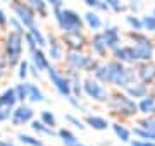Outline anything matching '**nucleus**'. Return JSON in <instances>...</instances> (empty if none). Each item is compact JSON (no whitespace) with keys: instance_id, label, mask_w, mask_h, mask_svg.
<instances>
[{"instance_id":"nucleus-54","label":"nucleus","mask_w":155,"mask_h":146,"mask_svg":"<svg viewBox=\"0 0 155 146\" xmlns=\"http://www.w3.org/2000/svg\"><path fill=\"white\" fill-rule=\"evenodd\" d=\"M0 107H4V105H2V101H0Z\"/></svg>"},{"instance_id":"nucleus-24","label":"nucleus","mask_w":155,"mask_h":146,"mask_svg":"<svg viewBox=\"0 0 155 146\" xmlns=\"http://www.w3.org/2000/svg\"><path fill=\"white\" fill-rule=\"evenodd\" d=\"M110 127H112L114 136H116L121 143H131V134H133V131H129L124 124L114 122V124H110Z\"/></svg>"},{"instance_id":"nucleus-42","label":"nucleus","mask_w":155,"mask_h":146,"mask_svg":"<svg viewBox=\"0 0 155 146\" xmlns=\"http://www.w3.org/2000/svg\"><path fill=\"white\" fill-rule=\"evenodd\" d=\"M40 119H41L47 125H50V127H55L57 125V119H55V115H54V112H50V110H41V112H40Z\"/></svg>"},{"instance_id":"nucleus-51","label":"nucleus","mask_w":155,"mask_h":146,"mask_svg":"<svg viewBox=\"0 0 155 146\" xmlns=\"http://www.w3.org/2000/svg\"><path fill=\"white\" fill-rule=\"evenodd\" d=\"M0 146H16V144L11 143V141H7V139H0Z\"/></svg>"},{"instance_id":"nucleus-11","label":"nucleus","mask_w":155,"mask_h":146,"mask_svg":"<svg viewBox=\"0 0 155 146\" xmlns=\"http://www.w3.org/2000/svg\"><path fill=\"white\" fill-rule=\"evenodd\" d=\"M62 41L67 50H84L88 46L90 40L83 31H71V33H62Z\"/></svg>"},{"instance_id":"nucleus-28","label":"nucleus","mask_w":155,"mask_h":146,"mask_svg":"<svg viewBox=\"0 0 155 146\" xmlns=\"http://www.w3.org/2000/svg\"><path fill=\"white\" fill-rule=\"evenodd\" d=\"M17 141L24 146H45V143L40 138L36 136H31V134H24V132H17Z\"/></svg>"},{"instance_id":"nucleus-16","label":"nucleus","mask_w":155,"mask_h":146,"mask_svg":"<svg viewBox=\"0 0 155 146\" xmlns=\"http://www.w3.org/2000/svg\"><path fill=\"white\" fill-rule=\"evenodd\" d=\"M102 34H104V38H105V41H107V45H109V48H110V52L121 45V31H119L117 26L109 24V23H104Z\"/></svg>"},{"instance_id":"nucleus-49","label":"nucleus","mask_w":155,"mask_h":146,"mask_svg":"<svg viewBox=\"0 0 155 146\" xmlns=\"http://www.w3.org/2000/svg\"><path fill=\"white\" fill-rule=\"evenodd\" d=\"M29 76H33L35 79H40V71H38L36 67H35L31 62H29Z\"/></svg>"},{"instance_id":"nucleus-38","label":"nucleus","mask_w":155,"mask_h":146,"mask_svg":"<svg viewBox=\"0 0 155 146\" xmlns=\"http://www.w3.org/2000/svg\"><path fill=\"white\" fill-rule=\"evenodd\" d=\"M109 7H110V12L114 14H121V12H126L127 11V5L122 2V0H105Z\"/></svg>"},{"instance_id":"nucleus-12","label":"nucleus","mask_w":155,"mask_h":146,"mask_svg":"<svg viewBox=\"0 0 155 146\" xmlns=\"http://www.w3.org/2000/svg\"><path fill=\"white\" fill-rule=\"evenodd\" d=\"M47 48H48V59L52 62H62L66 57V46L62 38L50 33L47 36Z\"/></svg>"},{"instance_id":"nucleus-45","label":"nucleus","mask_w":155,"mask_h":146,"mask_svg":"<svg viewBox=\"0 0 155 146\" xmlns=\"http://www.w3.org/2000/svg\"><path fill=\"white\" fill-rule=\"evenodd\" d=\"M12 110L11 107H0V122H5V120H11Z\"/></svg>"},{"instance_id":"nucleus-23","label":"nucleus","mask_w":155,"mask_h":146,"mask_svg":"<svg viewBox=\"0 0 155 146\" xmlns=\"http://www.w3.org/2000/svg\"><path fill=\"white\" fill-rule=\"evenodd\" d=\"M124 91H126L131 98H143V96L148 95V84H145V83H141L138 79V81L131 83L127 88H124Z\"/></svg>"},{"instance_id":"nucleus-26","label":"nucleus","mask_w":155,"mask_h":146,"mask_svg":"<svg viewBox=\"0 0 155 146\" xmlns=\"http://www.w3.org/2000/svg\"><path fill=\"white\" fill-rule=\"evenodd\" d=\"M57 138L61 139V143L64 146H76L78 143H79V139H78V136L72 132V131L66 129V127H62V129L57 131Z\"/></svg>"},{"instance_id":"nucleus-47","label":"nucleus","mask_w":155,"mask_h":146,"mask_svg":"<svg viewBox=\"0 0 155 146\" xmlns=\"http://www.w3.org/2000/svg\"><path fill=\"white\" fill-rule=\"evenodd\" d=\"M131 146H155V141H148V139H131L129 143Z\"/></svg>"},{"instance_id":"nucleus-1","label":"nucleus","mask_w":155,"mask_h":146,"mask_svg":"<svg viewBox=\"0 0 155 146\" xmlns=\"http://www.w3.org/2000/svg\"><path fill=\"white\" fill-rule=\"evenodd\" d=\"M93 78H97L104 84H112L116 88H127V86L138 81L136 69L126 65L122 62L112 59V60H100L97 69L93 71Z\"/></svg>"},{"instance_id":"nucleus-50","label":"nucleus","mask_w":155,"mask_h":146,"mask_svg":"<svg viewBox=\"0 0 155 146\" xmlns=\"http://www.w3.org/2000/svg\"><path fill=\"white\" fill-rule=\"evenodd\" d=\"M48 5L52 9H57V7H64V0H47Z\"/></svg>"},{"instance_id":"nucleus-6","label":"nucleus","mask_w":155,"mask_h":146,"mask_svg":"<svg viewBox=\"0 0 155 146\" xmlns=\"http://www.w3.org/2000/svg\"><path fill=\"white\" fill-rule=\"evenodd\" d=\"M127 38L133 41V48H134V52H136L138 62H148V60L153 59L155 45L145 31H133V29H129Z\"/></svg>"},{"instance_id":"nucleus-8","label":"nucleus","mask_w":155,"mask_h":146,"mask_svg":"<svg viewBox=\"0 0 155 146\" xmlns=\"http://www.w3.org/2000/svg\"><path fill=\"white\" fill-rule=\"evenodd\" d=\"M9 4H11V11L12 14L24 24V28L29 29L36 26V12L29 7V4L26 0H9Z\"/></svg>"},{"instance_id":"nucleus-22","label":"nucleus","mask_w":155,"mask_h":146,"mask_svg":"<svg viewBox=\"0 0 155 146\" xmlns=\"http://www.w3.org/2000/svg\"><path fill=\"white\" fill-rule=\"evenodd\" d=\"M29 125H31V129H33L38 136H47V138H54V136H57L55 129L50 127V125H47L41 119H40V120L38 119H33V120L29 122Z\"/></svg>"},{"instance_id":"nucleus-33","label":"nucleus","mask_w":155,"mask_h":146,"mask_svg":"<svg viewBox=\"0 0 155 146\" xmlns=\"http://www.w3.org/2000/svg\"><path fill=\"white\" fill-rule=\"evenodd\" d=\"M133 134H134V138H138V139L155 141V132H152V131H148V129H145V127H141V125H136V127H134Z\"/></svg>"},{"instance_id":"nucleus-46","label":"nucleus","mask_w":155,"mask_h":146,"mask_svg":"<svg viewBox=\"0 0 155 146\" xmlns=\"http://www.w3.org/2000/svg\"><path fill=\"white\" fill-rule=\"evenodd\" d=\"M7 69H9V64H7V60H5V57H4V53L0 52V81L5 78Z\"/></svg>"},{"instance_id":"nucleus-48","label":"nucleus","mask_w":155,"mask_h":146,"mask_svg":"<svg viewBox=\"0 0 155 146\" xmlns=\"http://www.w3.org/2000/svg\"><path fill=\"white\" fill-rule=\"evenodd\" d=\"M7 24H9V17L5 16V12L0 9V28H5Z\"/></svg>"},{"instance_id":"nucleus-5","label":"nucleus","mask_w":155,"mask_h":146,"mask_svg":"<svg viewBox=\"0 0 155 146\" xmlns=\"http://www.w3.org/2000/svg\"><path fill=\"white\" fill-rule=\"evenodd\" d=\"M100 60L102 59H95L90 53H84L83 50H67L64 57L66 69H74L81 72H93Z\"/></svg>"},{"instance_id":"nucleus-40","label":"nucleus","mask_w":155,"mask_h":146,"mask_svg":"<svg viewBox=\"0 0 155 146\" xmlns=\"http://www.w3.org/2000/svg\"><path fill=\"white\" fill-rule=\"evenodd\" d=\"M138 125H141V127H145V129L155 132V115H143V117L140 119Z\"/></svg>"},{"instance_id":"nucleus-7","label":"nucleus","mask_w":155,"mask_h":146,"mask_svg":"<svg viewBox=\"0 0 155 146\" xmlns=\"http://www.w3.org/2000/svg\"><path fill=\"white\" fill-rule=\"evenodd\" d=\"M83 93L84 96H88L90 100L97 101V103H107L110 98V91L104 86V83H100L93 76L83 79Z\"/></svg>"},{"instance_id":"nucleus-31","label":"nucleus","mask_w":155,"mask_h":146,"mask_svg":"<svg viewBox=\"0 0 155 146\" xmlns=\"http://www.w3.org/2000/svg\"><path fill=\"white\" fill-rule=\"evenodd\" d=\"M84 5L91 9V11H97V12H110V7L107 4L105 0H83Z\"/></svg>"},{"instance_id":"nucleus-25","label":"nucleus","mask_w":155,"mask_h":146,"mask_svg":"<svg viewBox=\"0 0 155 146\" xmlns=\"http://www.w3.org/2000/svg\"><path fill=\"white\" fill-rule=\"evenodd\" d=\"M0 101H2L4 107H11V108H14L17 103H19V101H17V95H16L14 86H12V88H5V90L0 93Z\"/></svg>"},{"instance_id":"nucleus-13","label":"nucleus","mask_w":155,"mask_h":146,"mask_svg":"<svg viewBox=\"0 0 155 146\" xmlns=\"http://www.w3.org/2000/svg\"><path fill=\"white\" fill-rule=\"evenodd\" d=\"M112 57L116 60L126 64V65H136L138 64V57H136L133 45H119L117 48L112 50Z\"/></svg>"},{"instance_id":"nucleus-36","label":"nucleus","mask_w":155,"mask_h":146,"mask_svg":"<svg viewBox=\"0 0 155 146\" xmlns=\"http://www.w3.org/2000/svg\"><path fill=\"white\" fill-rule=\"evenodd\" d=\"M29 76V60H21L17 64V78L19 81H26Z\"/></svg>"},{"instance_id":"nucleus-41","label":"nucleus","mask_w":155,"mask_h":146,"mask_svg":"<svg viewBox=\"0 0 155 146\" xmlns=\"http://www.w3.org/2000/svg\"><path fill=\"white\" fill-rule=\"evenodd\" d=\"M24 45H26V48H28V53H31V52H35L36 48H40L38 41L35 40V36L29 33V31H26V33H24Z\"/></svg>"},{"instance_id":"nucleus-4","label":"nucleus","mask_w":155,"mask_h":146,"mask_svg":"<svg viewBox=\"0 0 155 146\" xmlns=\"http://www.w3.org/2000/svg\"><path fill=\"white\" fill-rule=\"evenodd\" d=\"M107 105H109V108L112 110L114 115H119V117H122V119H131L140 112L138 101H134V98H131L124 90H122L121 93L110 95Z\"/></svg>"},{"instance_id":"nucleus-55","label":"nucleus","mask_w":155,"mask_h":146,"mask_svg":"<svg viewBox=\"0 0 155 146\" xmlns=\"http://www.w3.org/2000/svg\"><path fill=\"white\" fill-rule=\"evenodd\" d=\"M5 2H9V0H5Z\"/></svg>"},{"instance_id":"nucleus-32","label":"nucleus","mask_w":155,"mask_h":146,"mask_svg":"<svg viewBox=\"0 0 155 146\" xmlns=\"http://www.w3.org/2000/svg\"><path fill=\"white\" fill-rule=\"evenodd\" d=\"M124 21H126L127 28L133 29V31H143V23H141V17H138L136 14L133 12H129L126 17H124Z\"/></svg>"},{"instance_id":"nucleus-29","label":"nucleus","mask_w":155,"mask_h":146,"mask_svg":"<svg viewBox=\"0 0 155 146\" xmlns=\"http://www.w3.org/2000/svg\"><path fill=\"white\" fill-rule=\"evenodd\" d=\"M28 101H31V103H43V101H47V98H45V95H43V91L40 90L38 84H35V83H29Z\"/></svg>"},{"instance_id":"nucleus-18","label":"nucleus","mask_w":155,"mask_h":146,"mask_svg":"<svg viewBox=\"0 0 155 146\" xmlns=\"http://www.w3.org/2000/svg\"><path fill=\"white\" fill-rule=\"evenodd\" d=\"M66 74L69 81H71V88H72V95L81 98L84 95L83 93V78H81V71H74V69H66Z\"/></svg>"},{"instance_id":"nucleus-37","label":"nucleus","mask_w":155,"mask_h":146,"mask_svg":"<svg viewBox=\"0 0 155 146\" xmlns=\"http://www.w3.org/2000/svg\"><path fill=\"white\" fill-rule=\"evenodd\" d=\"M64 119H66V122L69 124V125L76 127V129H79V131L86 129V122H84V120H81L79 117H74V115H71V113H67V115H64Z\"/></svg>"},{"instance_id":"nucleus-30","label":"nucleus","mask_w":155,"mask_h":146,"mask_svg":"<svg viewBox=\"0 0 155 146\" xmlns=\"http://www.w3.org/2000/svg\"><path fill=\"white\" fill-rule=\"evenodd\" d=\"M14 90H16L17 101L19 103H26L28 101V96H29V83L28 81H21L19 84L14 86Z\"/></svg>"},{"instance_id":"nucleus-34","label":"nucleus","mask_w":155,"mask_h":146,"mask_svg":"<svg viewBox=\"0 0 155 146\" xmlns=\"http://www.w3.org/2000/svg\"><path fill=\"white\" fill-rule=\"evenodd\" d=\"M26 31H29V33L35 36V40L38 41V46H40V48H47V36L41 33V29L38 28V24H36V26H33V28L26 29Z\"/></svg>"},{"instance_id":"nucleus-19","label":"nucleus","mask_w":155,"mask_h":146,"mask_svg":"<svg viewBox=\"0 0 155 146\" xmlns=\"http://www.w3.org/2000/svg\"><path fill=\"white\" fill-rule=\"evenodd\" d=\"M83 19H84V26L88 29H91L93 33H97V31H100V29L104 28V21H102V17L98 16L97 11H91L90 9L88 12L83 14Z\"/></svg>"},{"instance_id":"nucleus-53","label":"nucleus","mask_w":155,"mask_h":146,"mask_svg":"<svg viewBox=\"0 0 155 146\" xmlns=\"http://www.w3.org/2000/svg\"><path fill=\"white\" fill-rule=\"evenodd\" d=\"M152 14H153V16H155V5H153V11H152Z\"/></svg>"},{"instance_id":"nucleus-35","label":"nucleus","mask_w":155,"mask_h":146,"mask_svg":"<svg viewBox=\"0 0 155 146\" xmlns=\"http://www.w3.org/2000/svg\"><path fill=\"white\" fill-rule=\"evenodd\" d=\"M141 23H143L145 33H155V16L153 14H145V16H141Z\"/></svg>"},{"instance_id":"nucleus-9","label":"nucleus","mask_w":155,"mask_h":146,"mask_svg":"<svg viewBox=\"0 0 155 146\" xmlns=\"http://www.w3.org/2000/svg\"><path fill=\"white\" fill-rule=\"evenodd\" d=\"M47 76H48L52 86L55 88V91L64 98V100H67V98L72 95L71 81H69V78H67L66 72H61L55 65H50V67L47 69Z\"/></svg>"},{"instance_id":"nucleus-15","label":"nucleus","mask_w":155,"mask_h":146,"mask_svg":"<svg viewBox=\"0 0 155 146\" xmlns=\"http://www.w3.org/2000/svg\"><path fill=\"white\" fill-rule=\"evenodd\" d=\"M134 69H136V76H138V79L141 83H145V84H148V86L155 83V64L152 60L138 62L134 65Z\"/></svg>"},{"instance_id":"nucleus-14","label":"nucleus","mask_w":155,"mask_h":146,"mask_svg":"<svg viewBox=\"0 0 155 146\" xmlns=\"http://www.w3.org/2000/svg\"><path fill=\"white\" fill-rule=\"evenodd\" d=\"M88 46L91 48V52H93L95 55L98 57V59H107V53L110 52V48H109V45H107L105 38H104V34H102V31H97V33H93V36L90 38L88 41Z\"/></svg>"},{"instance_id":"nucleus-39","label":"nucleus","mask_w":155,"mask_h":146,"mask_svg":"<svg viewBox=\"0 0 155 146\" xmlns=\"http://www.w3.org/2000/svg\"><path fill=\"white\" fill-rule=\"evenodd\" d=\"M7 26L11 28V31H16V33H21V34L26 33V28H24V24H22L16 16L9 17V24H7Z\"/></svg>"},{"instance_id":"nucleus-44","label":"nucleus","mask_w":155,"mask_h":146,"mask_svg":"<svg viewBox=\"0 0 155 146\" xmlns=\"http://www.w3.org/2000/svg\"><path fill=\"white\" fill-rule=\"evenodd\" d=\"M127 11L133 12V14H138V12H141V9H143V2L141 0H127Z\"/></svg>"},{"instance_id":"nucleus-10","label":"nucleus","mask_w":155,"mask_h":146,"mask_svg":"<svg viewBox=\"0 0 155 146\" xmlns=\"http://www.w3.org/2000/svg\"><path fill=\"white\" fill-rule=\"evenodd\" d=\"M33 119H35V110L31 105H28V103H17L16 107H14V110H12L11 124L19 127V125L29 124Z\"/></svg>"},{"instance_id":"nucleus-2","label":"nucleus","mask_w":155,"mask_h":146,"mask_svg":"<svg viewBox=\"0 0 155 146\" xmlns=\"http://www.w3.org/2000/svg\"><path fill=\"white\" fill-rule=\"evenodd\" d=\"M52 12H54V21H55L57 28L61 29V33L83 31L84 19H83V16H79L74 9L57 7V9H52Z\"/></svg>"},{"instance_id":"nucleus-21","label":"nucleus","mask_w":155,"mask_h":146,"mask_svg":"<svg viewBox=\"0 0 155 146\" xmlns=\"http://www.w3.org/2000/svg\"><path fill=\"white\" fill-rule=\"evenodd\" d=\"M138 110L143 115H155V95L153 93H148L147 96L140 98Z\"/></svg>"},{"instance_id":"nucleus-52","label":"nucleus","mask_w":155,"mask_h":146,"mask_svg":"<svg viewBox=\"0 0 155 146\" xmlns=\"http://www.w3.org/2000/svg\"><path fill=\"white\" fill-rule=\"evenodd\" d=\"M152 93L155 95V83H153V88H152Z\"/></svg>"},{"instance_id":"nucleus-20","label":"nucleus","mask_w":155,"mask_h":146,"mask_svg":"<svg viewBox=\"0 0 155 146\" xmlns=\"http://www.w3.org/2000/svg\"><path fill=\"white\" fill-rule=\"evenodd\" d=\"M84 122H86V125H90L93 131H107L110 127V122H109L107 119L100 117V115H91V113H86Z\"/></svg>"},{"instance_id":"nucleus-43","label":"nucleus","mask_w":155,"mask_h":146,"mask_svg":"<svg viewBox=\"0 0 155 146\" xmlns=\"http://www.w3.org/2000/svg\"><path fill=\"white\" fill-rule=\"evenodd\" d=\"M66 101L69 103V105H71L72 108H76L78 112H88V108L84 107V105H83V101H81V98H78V96L71 95Z\"/></svg>"},{"instance_id":"nucleus-17","label":"nucleus","mask_w":155,"mask_h":146,"mask_svg":"<svg viewBox=\"0 0 155 146\" xmlns=\"http://www.w3.org/2000/svg\"><path fill=\"white\" fill-rule=\"evenodd\" d=\"M29 62L38 69L40 72H43V71L47 72V69L52 65V60H50L48 55L43 52V48H36L35 52H31L29 53Z\"/></svg>"},{"instance_id":"nucleus-3","label":"nucleus","mask_w":155,"mask_h":146,"mask_svg":"<svg viewBox=\"0 0 155 146\" xmlns=\"http://www.w3.org/2000/svg\"><path fill=\"white\" fill-rule=\"evenodd\" d=\"M22 50H24V34L9 31L4 38V46H2V53L9 64V69L17 67V64L22 60Z\"/></svg>"},{"instance_id":"nucleus-27","label":"nucleus","mask_w":155,"mask_h":146,"mask_svg":"<svg viewBox=\"0 0 155 146\" xmlns=\"http://www.w3.org/2000/svg\"><path fill=\"white\" fill-rule=\"evenodd\" d=\"M29 4V7L36 12V16L40 17H48V2L47 0H26Z\"/></svg>"}]
</instances>
